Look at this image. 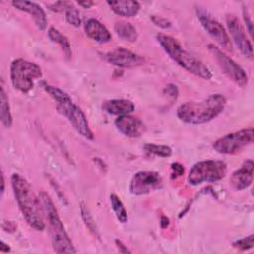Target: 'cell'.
Segmentation results:
<instances>
[{"label": "cell", "instance_id": "4fadbf2b", "mask_svg": "<svg viewBox=\"0 0 254 254\" xmlns=\"http://www.w3.org/2000/svg\"><path fill=\"white\" fill-rule=\"evenodd\" d=\"M226 24L233 42L239 51L247 58H253V47L239 20L234 15H227Z\"/></svg>", "mask_w": 254, "mask_h": 254}, {"label": "cell", "instance_id": "4dcf8cb0", "mask_svg": "<svg viewBox=\"0 0 254 254\" xmlns=\"http://www.w3.org/2000/svg\"><path fill=\"white\" fill-rule=\"evenodd\" d=\"M243 18H244V21H245L246 25L248 26V32H249L250 36H252V32H253V29H252V22L250 21L249 15H248V13H247V11H246L245 8L243 9Z\"/></svg>", "mask_w": 254, "mask_h": 254}, {"label": "cell", "instance_id": "5bb4252c", "mask_svg": "<svg viewBox=\"0 0 254 254\" xmlns=\"http://www.w3.org/2000/svg\"><path fill=\"white\" fill-rule=\"evenodd\" d=\"M114 125L120 133L130 138H138L145 131L143 121L130 114L118 116L114 121Z\"/></svg>", "mask_w": 254, "mask_h": 254}, {"label": "cell", "instance_id": "9c48e42d", "mask_svg": "<svg viewBox=\"0 0 254 254\" xmlns=\"http://www.w3.org/2000/svg\"><path fill=\"white\" fill-rule=\"evenodd\" d=\"M208 50L212 54L223 73L229 79H231L235 84L239 85L240 87H244L247 85L248 76L245 70L236 62H234L222 50L212 44L208 45Z\"/></svg>", "mask_w": 254, "mask_h": 254}, {"label": "cell", "instance_id": "7a4b0ae2", "mask_svg": "<svg viewBox=\"0 0 254 254\" xmlns=\"http://www.w3.org/2000/svg\"><path fill=\"white\" fill-rule=\"evenodd\" d=\"M225 105V97L220 93H213L200 101L183 103L177 109V116L188 124H203L217 117Z\"/></svg>", "mask_w": 254, "mask_h": 254}, {"label": "cell", "instance_id": "484cf974", "mask_svg": "<svg viewBox=\"0 0 254 254\" xmlns=\"http://www.w3.org/2000/svg\"><path fill=\"white\" fill-rule=\"evenodd\" d=\"M64 12H65V20L68 24H70L73 27H79L80 26V24H81L80 14L74 6L69 4Z\"/></svg>", "mask_w": 254, "mask_h": 254}, {"label": "cell", "instance_id": "83f0119b", "mask_svg": "<svg viewBox=\"0 0 254 254\" xmlns=\"http://www.w3.org/2000/svg\"><path fill=\"white\" fill-rule=\"evenodd\" d=\"M153 23L156 25V26H159L160 28H163V29H167V28H170L171 27V22L168 21L167 19L165 18H162L160 16H152L151 17Z\"/></svg>", "mask_w": 254, "mask_h": 254}, {"label": "cell", "instance_id": "e575fe53", "mask_svg": "<svg viewBox=\"0 0 254 254\" xmlns=\"http://www.w3.org/2000/svg\"><path fill=\"white\" fill-rule=\"evenodd\" d=\"M4 191H5V181H4V175L2 173V175H1V194L2 195H3Z\"/></svg>", "mask_w": 254, "mask_h": 254}, {"label": "cell", "instance_id": "44dd1931", "mask_svg": "<svg viewBox=\"0 0 254 254\" xmlns=\"http://www.w3.org/2000/svg\"><path fill=\"white\" fill-rule=\"evenodd\" d=\"M48 37L53 43H56L61 47V49L64 51V55L66 56V58L69 59L71 57L72 52H71L70 43L68 39L64 35H63L58 29H56L55 27H51L48 30Z\"/></svg>", "mask_w": 254, "mask_h": 254}, {"label": "cell", "instance_id": "7402d4cb", "mask_svg": "<svg viewBox=\"0 0 254 254\" xmlns=\"http://www.w3.org/2000/svg\"><path fill=\"white\" fill-rule=\"evenodd\" d=\"M0 118H1L2 124L6 128L11 127L13 122V117H12L11 108L9 104V98L3 86H1V93H0Z\"/></svg>", "mask_w": 254, "mask_h": 254}, {"label": "cell", "instance_id": "9a60e30c", "mask_svg": "<svg viewBox=\"0 0 254 254\" xmlns=\"http://www.w3.org/2000/svg\"><path fill=\"white\" fill-rule=\"evenodd\" d=\"M12 5L14 8L17 10L23 11L31 15L33 18L35 25L37 28L41 31H45L47 28V16L44 11V9L37 3L32 2V1H26V0H15L12 1Z\"/></svg>", "mask_w": 254, "mask_h": 254}, {"label": "cell", "instance_id": "30bf717a", "mask_svg": "<svg viewBox=\"0 0 254 254\" xmlns=\"http://www.w3.org/2000/svg\"><path fill=\"white\" fill-rule=\"evenodd\" d=\"M163 186V179L160 173L156 171L137 172L130 182L129 190L134 195H145Z\"/></svg>", "mask_w": 254, "mask_h": 254}, {"label": "cell", "instance_id": "277c9868", "mask_svg": "<svg viewBox=\"0 0 254 254\" xmlns=\"http://www.w3.org/2000/svg\"><path fill=\"white\" fill-rule=\"evenodd\" d=\"M156 38L163 50L181 67L202 79L208 80L212 77L209 68L199 59L187 51L177 39L162 33H159Z\"/></svg>", "mask_w": 254, "mask_h": 254}, {"label": "cell", "instance_id": "8992f818", "mask_svg": "<svg viewBox=\"0 0 254 254\" xmlns=\"http://www.w3.org/2000/svg\"><path fill=\"white\" fill-rule=\"evenodd\" d=\"M42 68L34 62L16 59L10 65V79L12 85L22 93H28L34 87V80L41 78Z\"/></svg>", "mask_w": 254, "mask_h": 254}, {"label": "cell", "instance_id": "e0dca14e", "mask_svg": "<svg viewBox=\"0 0 254 254\" xmlns=\"http://www.w3.org/2000/svg\"><path fill=\"white\" fill-rule=\"evenodd\" d=\"M84 32L89 39L97 43H108L111 40L110 32L103 24L94 18H90L84 23Z\"/></svg>", "mask_w": 254, "mask_h": 254}, {"label": "cell", "instance_id": "1f68e13d", "mask_svg": "<svg viewBox=\"0 0 254 254\" xmlns=\"http://www.w3.org/2000/svg\"><path fill=\"white\" fill-rule=\"evenodd\" d=\"M115 244L117 245V248L119 249V251H120L121 253H131V251L127 248V246H125V245L123 244L122 241L116 239V240H115Z\"/></svg>", "mask_w": 254, "mask_h": 254}, {"label": "cell", "instance_id": "7c38bea8", "mask_svg": "<svg viewBox=\"0 0 254 254\" xmlns=\"http://www.w3.org/2000/svg\"><path fill=\"white\" fill-rule=\"evenodd\" d=\"M104 58L109 64L119 67H136L145 63V59L142 56L123 47H118L107 52Z\"/></svg>", "mask_w": 254, "mask_h": 254}, {"label": "cell", "instance_id": "4316f807", "mask_svg": "<svg viewBox=\"0 0 254 254\" xmlns=\"http://www.w3.org/2000/svg\"><path fill=\"white\" fill-rule=\"evenodd\" d=\"M232 246L239 250H248L254 246V235L250 234L249 236L243 237L233 242Z\"/></svg>", "mask_w": 254, "mask_h": 254}, {"label": "cell", "instance_id": "603a6c76", "mask_svg": "<svg viewBox=\"0 0 254 254\" xmlns=\"http://www.w3.org/2000/svg\"><path fill=\"white\" fill-rule=\"evenodd\" d=\"M110 202H111V207L116 215V218L121 223H126L128 220V215H127V211H126L125 206L122 203L121 199L116 194L112 193V194H110Z\"/></svg>", "mask_w": 254, "mask_h": 254}, {"label": "cell", "instance_id": "6da1fadb", "mask_svg": "<svg viewBox=\"0 0 254 254\" xmlns=\"http://www.w3.org/2000/svg\"><path fill=\"white\" fill-rule=\"evenodd\" d=\"M11 185L18 206L27 223L34 229H45V216L39 200L29 182L20 174L14 173L11 177Z\"/></svg>", "mask_w": 254, "mask_h": 254}, {"label": "cell", "instance_id": "ba28073f", "mask_svg": "<svg viewBox=\"0 0 254 254\" xmlns=\"http://www.w3.org/2000/svg\"><path fill=\"white\" fill-rule=\"evenodd\" d=\"M253 138L254 133L252 128L242 129L218 138L214 141L212 147L214 151L219 154L233 155L251 144L253 142Z\"/></svg>", "mask_w": 254, "mask_h": 254}, {"label": "cell", "instance_id": "2e32d148", "mask_svg": "<svg viewBox=\"0 0 254 254\" xmlns=\"http://www.w3.org/2000/svg\"><path fill=\"white\" fill-rule=\"evenodd\" d=\"M254 164L252 160H246L239 169L235 170L230 177V185L236 190H242L251 186L253 182Z\"/></svg>", "mask_w": 254, "mask_h": 254}, {"label": "cell", "instance_id": "d6a6232c", "mask_svg": "<svg viewBox=\"0 0 254 254\" xmlns=\"http://www.w3.org/2000/svg\"><path fill=\"white\" fill-rule=\"evenodd\" d=\"M77 4H78L79 6H81V7L85 8V9H87V8H90L94 3H93V2L88 1V2H77Z\"/></svg>", "mask_w": 254, "mask_h": 254}, {"label": "cell", "instance_id": "5b68a950", "mask_svg": "<svg viewBox=\"0 0 254 254\" xmlns=\"http://www.w3.org/2000/svg\"><path fill=\"white\" fill-rule=\"evenodd\" d=\"M38 197L44 216L49 223L51 241L54 250L57 253H75L76 250L73 243L65 231L64 223L62 222L49 194L45 191H41Z\"/></svg>", "mask_w": 254, "mask_h": 254}, {"label": "cell", "instance_id": "8fae6325", "mask_svg": "<svg viewBox=\"0 0 254 254\" xmlns=\"http://www.w3.org/2000/svg\"><path fill=\"white\" fill-rule=\"evenodd\" d=\"M197 18L206 31V33L223 49L231 50V41L230 38L224 29V27L214 19L207 11L201 8H196Z\"/></svg>", "mask_w": 254, "mask_h": 254}, {"label": "cell", "instance_id": "ac0fdd59", "mask_svg": "<svg viewBox=\"0 0 254 254\" xmlns=\"http://www.w3.org/2000/svg\"><path fill=\"white\" fill-rule=\"evenodd\" d=\"M106 4L118 16L131 18L135 17L140 11V3L133 0L107 1Z\"/></svg>", "mask_w": 254, "mask_h": 254}, {"label": "cell", "instance_id": "f1b7e54d", "mask_svg": "<svg viewBox=\"0 0 254 254\" xmlns=\"http://www.w3.org/2000/svg\"><path fill=\"white\" fill-rule=\"evenodd\" d=\"M171 168H172V171H173L172 178L176 179L178 177H181L184 174V171H185L184 170V166L181 165L180 163H173Z\"/></svg>", "mask_w": 254, "mask_h": 254}, {"label": "cell", "instance_id": "f546056e", "mask_svg": "<svg viewBox=\"0 0 254 254\" xmlns=\"http://www.w3.org/2000/svg\"><path fill=\"white\" fill-rule=\"evenodd\" d=\"M165 91L167 92V95H169L173 98H176L178 95V88L174 84H168L165 88Z\"/></svg>", "mask_w": 254, "mask_h": 254}, {"label": "cell", "instance_id": "3957f363", "mask_svg": "<svg viewBox=\"0 0 254 254\" xmlns=\"http://www.w3.org/2000/svg\"><path fill=\"white\" fill-rule=\"evenodd\" d=\"M43 87L56 102L58 111L68 120L75 131L83 138L87 140H93L94 135L90 129L87 117L81 108L72 101L70 96L61 88L50 84L44 83Z\"/></svg>", "mask_w": 254, "mask_h": 254}, {"label": "cell", "instance_id": "52a82bcc", "mask_svg": "<svg viewBox=\"0 0 254 254\" xmlns=\"http://www.w3.org/2000/svg\"><path fill=\"white\" fill-rule=\"evenodd\" d=\"M227 172V166L222 161L205 160L195 163L189 172L190 185L198 186L202 183H215L223 179Z\"/></svg>", "mask_w": 254, "mask_h": 254}, {"label": "cell", "instance_id": "d4e9b609", "mask_svg": "<svg viewBox=\"0 0 254 254\" xmlns=\"http://www.w3.org/2000/svg\"><path fill=\"white\" fill-rule=\"evenodd\" d=\"M80 212H81V216L82 219L85 223V225L87 226V228L90 230V232H92L95 236H98V232H97V227L95 225V222L93 220V217L91 216L88 208L86 207V205L81 202L80 203Z\"/></svg>", "mask_w": 254, "mask_h": 254}, {"label": "cell", "instance_id": "cb8c5ba5", "mask_svg": "<svg viewBox=\"0 0 254 254\" xmlns=\"http://www.w3.org/2000/svg\"><path fill=\"white\" fill-rule=\"evenodd\" d=\"M144 151L148 154L155 156L167 158L172 155V149L166 145H157V144H145L143 147Z\"/></svg>", "mask_w": 254, "mask_h": 254}, {"label": "cell", "instance_id": "836d02e7", "mask_svg": "<svg viewBox=\"0 0 254 254\" xmlns=\"http://www.w3.org/2000/svg\"><path fill=\"white\" fill-rule=\"evenodd\" d=\"M0 251H1V252H8V251H10V247H9V245H8V244H6V243H4L3 241H1Z\"/></svg>", "mask_w": 254, "mask_h": 254}, {"label": "cell", "instance_id": "d6986e66", "mask_svg": "<svg viewBox=\"0 0 254 254\" xmlns=\"http://www.w3.org/2000/svg\"><path fill=\"white\" fill-rule=\"evenodd\" d=\"M102 109L111 115H126L134 111L135 105L128 99H109L102 103Z\"/></svg>", "mask_w": 254, "mask_h": 254}, {"label": "cell", "instance_id": "ffe728a7", "mask_svg": "<svg viewBox=\"0 0 254 254\" xmlns=\"http://www.w3.org/2000/svg\"><path fill=\"white\" fill-rule=\"evenodd\" d=\"M114 31L120 39L127 42H135L138 38L136 28L129 22L120 21L115 23Z\"/></svg>", "mask_w": 254, "mask_h": 254}]
</instances>
